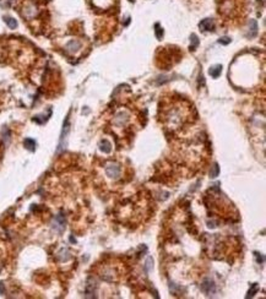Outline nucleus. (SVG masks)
I'll list each match as a JSON object with an SVG mask.
<instances>
[{
    "instance_id": "10",
    "label": "nucleus",
    "mask_w": 266,
    "mask_h": 299,
    "mask_svg": "<svg viewBox=\"0 0 266 299\" xmlns=\"http://www.w3.org/2000/svg\"><path fill=\"white\" fill-rule=\"evenodd\" d=\"M102 145H104V147L102 146L101 148H102V151H104V152H111V143L108 142V141H102Z\"/></svg>"
},
{
    "instance_id": "7",
    "label": "nucleus",
    "mask_w": 266,
    "mask_h": 299,
    "mask_svg": "<svg viewBox=\"0 0 266 299\" xmlns=\"http://www.w3.org/2000/svg\"><path fill=\"white\" fill-rule=\"evenodd\" d=\"M250 26H252V33H250V37H254V36H256V33H258V23H256V21L255 20H250Z\"/></svg>"
},
{
    "instance_id": "1",
    "label": "nucleus",
    "mask_w": 266,
    "mask_h": 299,
    "mask_svg": "<svg viewBox=\"0 0 266 299\" xmlns=\"http://www.w3.org/2000/svg\"><path fill=\"white\" fill-rule=\"evenodd\" d=\"M201 289H202V292H205L206 294H211V293L215 292V285H213V282H211L210 280H206V281L201 285Z\"/></svg>"
},
{
    "instance_id": "5",
    "label": "nucleus",
    "mask_w": 266,
    "mask_h": 299,
    "mask_svg": "<svg viewBox=\"0 0 266 299\" xmlns=\"http://www.w3.org/2000/svg\"><path fill=\"white\" fill-rule=\"evenodd\" d=\"M221 71H222V66H221V65H216V66H213V68H210V70H209L210 75L213 79H217V77L221 75Z\"/></svg>"
},
{
    "instance_id": "12",
    "label": "nucleus",
    "mask_w": 266,
    "mask_h": 299,
    "mask_svg": "<svg viewBox=\"0 0 266 299\" xmlns=\"http://www.w3.org/2000/svg\"><path fill=\"white\" fill-rule=\"evenodd\" d=\"M217 175H218V166L215 164V166H213V172L211 173V177L215 178V177H217Z\"/></svg>"
},
{
    "instance_id": "9",
    "label": "nucleus",
    "mask_w": 266,
    "mask_h": 299,
    "mask_svg": "<svg viewBox=\"0 0 266 299\" xmlns=\"http://www.w3.org/2000/svg\"><path fill=\"white\" fill-rule=\"evenodd\" d=\"M197 44H199V39H197V37H196V34H191V49L194 50L196 47H197Z\"/></svg>"
},
{
    "instance_id": "4",
    "label": "nucleus",
    "mask_w": 266,
    "mask_h": 299,
    "mask_svg": "<svg viewBox=\"0 0 266 299\" xmlns=\"http://www.w3.org/2000/svg\"><path fill=\"white\" fill-rule=\"evenodd\" d=\"M81 47V44L79 41H70V42L66 44V50H69L71 53H75L76 50H79Z\"/></svg>"
},
{
    "instance_id": "11",
    "label": "nucleus",
    "mask_w": 266,
    "mask_h": 299,
    "mask_svg": "<svg viewBox=\"0 0 266 299\" xmlns=\"http://www.w3.org/2000/svg\"><path fill=\"white\" fill-rule=\"evenodd\" d=\"M156 36H157V38H158V39H161V38H162V36H163V31L159 28V26H158V25H156Z\"/></svg>"
},
{
    "instance_id": "2",
    "label": "nucleus",
    "mask_w": 266,
    "mask_h": 299,
    "mask_svg": "<svg viewBox=\"0 0 266 299\" xmlns=\"http://www.w3.org/2000/svg\"><path fill=\"white\" fill-rule=\"evenodd\" d=\"M106 172H107V175H108V177H111V178H118V177H119V173H120V169H119V167L111 164V166H108V167L106 168Z\"/></svg>"
},
{
    "instance_id": "3",
    "label": "nucleus",
    "mask_w": 266,
    "mask_h": 299,
    "mask_svg": "<svg viewBox=\"0 0 266 299\" xmlns=\"http://www.w3.org/2000/svg\"><path fill=\"white\" fill-rule=\"evenodd\" d=\"M200 28L202 29V31H211V29L213 28V21L212 20H210V18H205V20H202L201 22H200Z\"/></svg>"
},
{
    "instance_id": "8",
    "label": "nucleus",
    "mask_w": 266,
    "mask_h": 299,
    "mask_svg": "<svg viewBox=\"0 0 266 299\" xmlns=\"http://www.w3.org/2000/svg\"><path fill=\"white\" fill-rule=\"evenodd\" d=\"M25 146L27 147L28 150H34V146H36V142L33 141V140H31V139H26L25 140Z\"/></svg>"
},
{
    "instance_id": "14",
    "label": "nucleus",
    "mask_w": 266,
    "mask_h": 299,
    "mask_svg": "<svg viewBox=\"0 0 266 299\" xmlns=\"http://www.w3.org/2000/svg\"><path fill=\"white\" fill-rule=\"evenodd\" d=\"M5 292V288H4V285L0 282V293H4Z\"/></svg>"
},
{
    "instance_id": "13",
    "label": "nucleus",
    "mask_w": 266,
    "mask_h": 299,
    "mask_svg": "<svg viewBox=\"0 0 266 299\" xmlns=\"http://www.w3.org/2000/svg\"><path fill=\"white\" fill-rule=\"evenodd\" d=\"M218 42L221 43V44H228V43H231V38H228V37H223V38H221Z\"/></svg>"
},
{
    "instance_id": "6",
    "label": "nucleus",
    "mask_w": 266,
    "mask_h": 299,
    "mask_svg": "<svg viewBox=\"0 0 266 299\" xmlns=\"http://www.w3.org/2000/svg\"><path fill=\"white\" fill-rule=\"evenodd\" d=\"M5 22L8 23V26H9L10 28L14 29L17 27V22H16V20L11 18V17H5Z\"/></svg>"
}]
</instances>
